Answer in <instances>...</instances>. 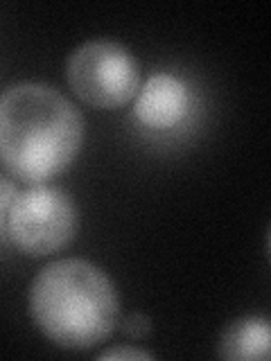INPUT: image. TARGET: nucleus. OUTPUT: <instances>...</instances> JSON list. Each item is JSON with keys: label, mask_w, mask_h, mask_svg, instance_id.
<instances>
[{"label": "nucleus", "mask_w": 271, "mask_h": 361, "mask_svg": "<svg viewBox=\"0 0 271 361\" xmlns=\"http://www.w3.org/2000/svg\"><path fill=\"white\" fill-rule=\"evenodd\" d=\"M84 145V116L56 88L37 82L0 95V161L25 183H43L73 165Z\"/></svg>", "instance_id": "1"}, {"label": "nucleus", "mask_w": 271, "mask_h": 361, "mask_svg": "<svg viewBox=\"0 0 271 361\" xmlns=\"http://www.w3.org/2000/svg\"><path fill=\"white\" fill-rule=\"evenodd\" d=\"M28 307L34 325L66 350H90L116 332L120 298L97 264L66 257L43 267L32 280Z\"/></svg>", "instance_id": "2"}, {"label": "nucleus", "mask_w": 271, "mask_h": 361, "mask_svg": "<svg viewBox=\"0 0 271 361\" xmlns=\"http://www.w3.org/2000/svg\"><path fill=\"white\" fill-rule=\"evenodd\" d=\"M79 212L73 197L54 185H30L14 195L5 235L20 253L43 257L61 251L77 235Z\"/></svg>", "instance_id": "3"}, {"label": "nucleus", "mask_w": 271, "mask_h": 361, "mask_svg": "<svg viewBox=\"0 0 271 361\" xmlns=\"http://www.w3.org/2000/svg\"><path fill=\"white\" fill-rule=\"evenodd\" d=\"M73 93L93 109H118L140 90V68L133 54L116 41H86L66 61Z\"/></svg>", "instance_id": "4"}, {"label": "nucleus", "mask_w": 271, "mask_h": 361, "mask_svg": "<svg viewBox=\"0 0 271 361\" xmlns=\"http://www.w3.org/2000/svg\"><path fill=\"white\" fill-rule=\"evenodd\" d=\"M190 93L179 77L158 73L136 93L133 113L140 124L150 129H172L188 116Z\"/></svg>", "instance_id": "5"}, {"label": "nucleus", "mask_w": 271, "mask_h": 361, "mask_svg": "<svg viewBox=\"0 0 271 361\" xmlns=\"http://www.w3.org/2000/svg\"><path fill=\"white\" fill-rule=\"evenodd\" d=\"M269 321L265 316H246V319L233 321L224 330L217 355L235 361H265L269 357Z\"/></svg>", "instance_id": "6"}, {"label": "nucleus", "mask_w": 271, "mask_h": 361, "mask_svg": "<svg viewBox=\"0 0 271 361\" xmlns=\"http://www.w3.org/2000/svg\"><path fill=\"white\" fill-rule=\"evenodd\" d=\"M152 330V321L147 319L145 314H129L127 319L122 323V334L129 336V338H145Z\"/></svg>", "instance_id": "7"}, {"label": "nucleus", "mask_w": 271, "mask_h": 361, "mask_svg": "<svg viewBox=\"0 0 271 361\" xmlns=\"http://www.w3.org/2000/svg\"><path fill=\"white\" fill-rule=\"evenodd\" d=\"M97 359L100 361H107V359H154V355L147 353V350L129 348V345H118V348L104 350V353H102Z\"/></svg>", "instance_id": "8"}, {"label": "nucleus", "mask_w": 271, "mask_h": 361, "mask_svg": "<svg viewBox=\"0 0 271 361\" xmlns=\"http://www.w3.org/2000/svg\"><path fill=\"white\" fill-rule=\"evenodd\" d=\"M16 195V188L7 183V180L0 178V235L5 231V221H7V210H9V203Z\"/></svg>", "instance_id": "9"}]
</instances>
